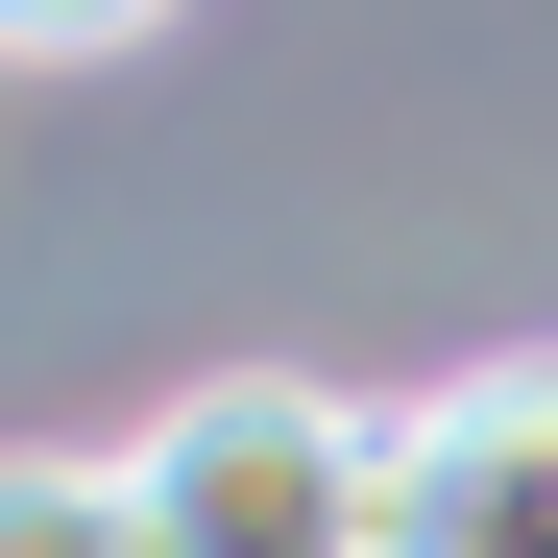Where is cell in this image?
<instances>
[{
    "instance_id": "6da1fadb",
    "label": "cell",
    "mask_w": 558,
    "mask_h": 558,
    "mask_svg": "<svg viewBox=\"0 0 558 558\" xmlns=\"http://www.w3.org/2000/svg\"><path fill=\"white\" fill-rule=\"evenodd\" d=\"M146 558H389V413H340L316 364H219L122 437Z\"/></svg>"
},
{
    "instance_id": "7a4b0ae2",
    "label": "cell",
    "mask_w": 558,
    "mask_h": 558,
    "mask_svg": "<svg viewBox=\"0 0 558 558\" xmlns=\"http://www.w3.org/2000/svg\"><path fill=\"white\" fill-rule=\"evenodd\" d=\"M389 558H558V364H461L389 413Z\"/></svg>"
},
{
    "instance_id": "3957f363",
    "label": "cell",
    "mask_w": 558,
    "mask_h": 558,
    "mask_svg": "<svg viewBox=\"0 0 558 558\" xmlns=\"http://www.w3.org/2000/svg\"><path fill=\"white\" fill-rule=\"evenodd\" d=\"M0 558H146V486H122V461H0Z\"/></svg>"
},
{
    "instance_id": "277c9868",
    "label": "cell",
    "mask_w": 558,
    "mask_h": 558,
    "mask_svg": "<svg viewBox=\"0 0 558 558\" xmlns=\"http://www.w3.org/2000/svg\"><path fill=\"white\" fill-rule=\"evenodd\" d=\"M122 25H170V0H0V49H122Z\"/></svg>"
}]
</instances>
